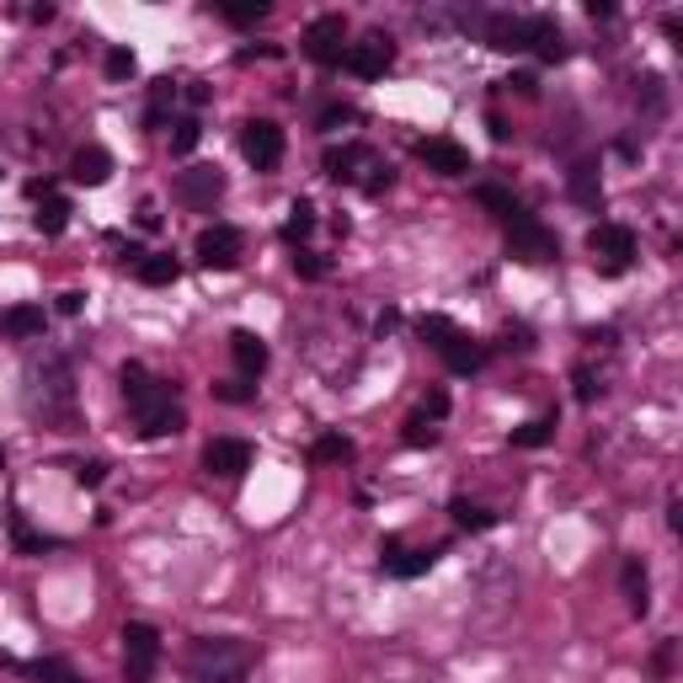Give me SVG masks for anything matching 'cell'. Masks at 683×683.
Returning a JSON list of instances; mask_svg holds the SVG:
<instances>
[{
    "instance_id": "cell-1",
    "label": "cell",
    "mask_w": 683,
    "mask_h": 683,
    "mask_svg": "<svg viewBox=\"0 0 683 683\" xmlns=\"http://www.w3.org/2000/svg\"><path fill=\"white\" fill-rule=\"evenodd\" d=\"M118 384H124V401H128V417H134V433L139 438H166V433H182V406L172 395L166 379L144 369V364H124L118 369Z\"/></svg>"
},
{
    "instance_id": "cell-2",
    "label": "cell",
    "mask_w": 683,
    "mask_h": 683,
    "mask_svg": "<svg viewBox=\"0 0 683 683\" xmlns=\"http://www.w3.org/2000/svg\"><path fill=\"white\" fill-rule=\"evenodd\" d=\"M256 668V646L236 635H198L187 652V679L192 683H246Z\"/></svg>"
},
{
    "instance_id": "cell-3",
    "label": "cell",
    "mask_w": 683,
    "mask_h": 683,
    "mask_svg": "<svg viewBox=\"0 0 683 683\" xmlns=\"http://www.w3.org/2000/svg\"><path fill=\"white\" fill-rule=\"evenodd\" d=\"M27 379H33V395L43 390V406H33V412H43L49 422H69L75 417V379H69V364H64L60 353H49L43 364H33Z\"/></svg>"
},
{
    "instance_id": "cell-4",
    "label": "cell",
    "mask_w": 683,
    "mask_h": 683,
    "mask_svg": "<svg viewBox=\"0 0 683 683\" xmlns=\"http://www.w3.org/2000/svg\"><path fill=\"white\" fill-rule=\"evenodd\" d=\"M587 251H593V273H598V278H624L630 262H635V230L604 219V225H593Z\"/></svg>"
},
{
    "instance_id": "cell-5",
    "label": "cell",
    "mask_w": 683,
    "mask_h": 683,
    "mask_svg": "<svg viewBox=\"0 0 683 683\" xmlns=\"http://www.w3.org/2000/svg\"><path fill=\"white\" fill-rule=\"evenodd\" d=\"M161 668V630L144 620L124 624V679L128 683H150Z\"/></svg>"
},
{
    "instance_id": "cell-6",
    "label": "cell",
    "mask_w": 683,
    "mask_h": 683,
    "mask_svg": "<svg viewBox=\"0 0 683 683\" xmlns=\"http://www.w3.org/2000/svg\"><path fill=\"white\" fill-rule=\"evenodd\" d=\"M507 251L518 262H556L560 241H556V230L540 225L534 214H518V219H507Z\"/></svg>"
},
{
    "instance_id": "cell-7",
    "label": "cell",
    "mask_w": 683,
    "mask_h": 683,
    "mask_svg": "<svg viewBox=\"0 0 683 683\" xmlns=\"http://www.w3.org/2000/svg\"><path fill=\"white\" fill-rule=\"evenodd\" d=\"M438 556H443V545H406V540H384L379 545V571L384 577H401V582H412V577H422V571H433Z\"/></svg>"
},
{
    "instance_id": "cell-8",
    "label": "cell",
    "mask_w": 683,
    "mask_h": 683,
    "mask_svg": "<svg viewBox=\"0 0 683 683\" xmlns=\"http://www.w3.org/2000/svg\"><path fill=\"white\" fill-rule=\"evenodd\" d=\"M283 150H289V139H283V128L273 124V118L241 124V155H246L256 172H273V166L283 161Z\"/></svg>"
},
{
    "instance_id": "cell-9",
    "label": "cell",
    "mask_w": 683,
    "mask_h": 683,
    "mask_svg": "<svg viewBox=\"0 0 683 683\" xmlns=\"http://www.w3.org/2000/svg\"><path fill=\"white\" fill-rule=\"evenodd\" d=\"M300 49H305V60L315 64H342V54H347V22L342 16H315L311 27H305V38H300Z\"/></svg>"
},
{
    "instance_id": "cell-10",
    "label": "cell",
    "mask_w": 683,
    "mask_h": 683,
    "mask_svg": "<svg viewBox=\"0 0 683 683\" xmlns=\"http://www.w3.org/2000/svg\"><path fill=\"white\" fill-rule=\"evenodd\" d=\"M198 262L203 267H214V273H230L236 262H241V230L236 225H208V230H198Z\"/></svg>"
},
{
    "instance_id": "cell-11",
    "label": "cell",
    "mask_w": 683,
    "mask_h": 683,
    "mask_svg": "<svg viewBox=\"0 0 683 683\" xmlns=\"http://www.w3.org/2000/svg\"><path fill=\"white\" fill-rule=\"evenodd\" d=\"M342 64L358 75V80H379L390 64H395V43L384 38V33H369L364 43H347V54H342Z\"/></svg>"
},
{
    "instance_id": "cell-12",
    "label": "cell",
    "mask_w": 683,
    "mask_h": 683,
    "mask_svg": "<svg viewBox=\"0 0 683 683\" xmlns=\"http://www.w3.org/2000/svg\"><path fill=\"white\" fill-rule=\"evenodd\" d=\"M384 161L374 155L369 144H342V150H326L320 155V172L331 177V182H364V172H379Z\"/></svg>"
},
{
    "instance_id": "cell-13",
    "label": "cell",
    "mask_w": 683,
    "mask_h": 683,
    "mask_svg": "<svg viewBox=\"0 0 683 683\" xmlns=\"http://www.w3.org/2000/svg\"><path fill=\"white\" fill-rule=\"evenodd\" d=\"M251 459H256V454H251L246 438H214V443L203 448V470H208V476H225V481H241L251 470Z\"/></svg>"
},
{
    "instance_id": "cell-14",
    "label": "cell",
    "mask_w": 683,
    "mask_h": 683,
    "mask_svg": "<svg viewBox=\"0 0 683 683\" xmlns=\"http://www.w3.org/2000/svg\"><path fill=\"white\" fill-rule=\"evenodd\" d=\"M177 198H182L187 208H214L225 198V172L219 166H187L182 177H177Z\"/></svg>"
},
{
    "instance_id": "cell-15",
    "label": "cell",
    "mask_w": 683,
    "mask_h": 683,
    "mask_svg": "<svg viewBox=\"0 0 683 683\" xmlns=\"http://www.w3.org/2000/svg\"><path fill=\"white\" fill-rule=\"evenodd\" d=\"M417 161H422L433 177H465V172H470V150L454 144V139H422V144H417Z\"/></svg>"
},
{
    "instance_id": "cell-16",
    "label": "cell",
    "mask_w": 683,
    "mask_h": 683,
    "mask_svg": "<svg viewBox=\"0 0 683 683\" xmlns=\"http://www.w3.org/2000/svg\"><path fill=\"white\" fill-rule=\"evenodd\" d=\"M486 43H492L497 54H523V49H529V16L492 11V16H486Z\"/></svg>"
},
{
    "instance_id": "cell-17",
    "label": "cell",
    "mask_w": 683,
    "mask_h": 683,
    "mask_svg": "<svg viewBox=\"0 0 683 683\" xmlns=\"http://www.w3.org/2000/svg\"><path fill=\"white\" fill-rule=\"evenodd\" d=\"M438 358L448 364V374H481L486 369V347H481L476 337H465V331H454V337L438 347Z\"/></svg>"
},
{
    "instance_id": "cell-18",
    "label": "cell",
    "mask_w": 683,
    "mask_h": 683,
    "mask_svg": "<svg viewBox=\"0 0 683 683\" xmlns=\"http://www.w3.org/2000/svg\"><path fill=\"white\" fill-rule=\"evenodd\" d=\"M529 49L545 64H560L571 49H566V33H560L556 16H529Z\"/></svg>"
},
{
    "instance_id": "cell-19",
    "label": "cell",
    "mask_w": 683,
    "mask_h": 683,
    "mask_svg": "<svg viewBox=\"0 0 683 683\" xmlns=\"http://www.w3.org/2000/svg\"><path fill=\"white\" fill-rule=\"evenodd\" d=\"M134 278H139L144 289H166V283H177V278H182V262H177V256H166V251H144V256L134 262Z\"/></svg>"
},
{
    "instance_id": "cell-20",
    "label": "cell",
    "mask_w": 683,
    "mask_h": 683,
    "mask_svg": "<svg viewBox=\"0 0 683 683\" xmlns=\"http://www.w3.org/2000/svg\"><path fill=\"white\" fill-rule=\"evenodd\" d=\"M566 192H571V203H582V208H598V203H604L598 161H577V166L566 172Z\"/></svg>"
},
{
    "instance_id": "cell-21",
    "label": "cell",
    "mask_w": 683,
    "mask_h": 683,
    "mask_svg": "<svg viewBox=\"0 0 683 683\" xmlns=\"http://www.w3.org/2000/svg\"><path fill=\"white\" fill-rule=\"evenodd\" d=\"M43 305H11V311L0 315V337H11V342H33V337H43Z\"/></svg>"
},
{
    "instance_id": "cell-22",
    "label": "cell",
    "mask_w": 683,
    "mask_h": 683,
    "mask_svg": "<svg viewBox=\"0 0 683 683\" xmlns=\"http://www.w3.org/2000/svg\"><path fill=\"white\" fill-rule=\"evenodd\" d=\"M230 358H236V369L246 374V379H256V374L267 369V342L241 326V331H230Z\"/></svg>"
},
{
    "instance_id": "cell-23",
    "label": "cell",
    "mask_w": 683,
    "mask_h": 683,
    "mask_svg": "<svg viewBox=\"0 0 683 683\" xmlns=\"http://www.w3.org/2000/svg\"><path fill=\"white\" fill-rule=\"evenodd\" d=\"M107 177H113V155H107V150H97V144H91V150H80V155L69 161V182L102 187Z\"/></svg>"
},
{
    "instance_id": "cell-24",
    "label": "cell",
    "mask_w": 683,
    "mask_h": 683,
    "mask_svg": "<svg viewBox=\"0 0 683 683\" xmlns=\"http://www.w3.org/2000/svg\"><path fill=\"white\" fill-rule=\"evenodd\" d=\"M476 203H481L492 219H502V225L523 214V203L513 198V187H502V182H481V187H476Z\"/></svg>"
},
{
    "instance_id": "cell-25",
    "label": "cell",
    "mask_w": 683,
    "mask_h": 683,
    "mask_svg": "<svg viewBox=\"0 0 683 683\" xmlns=\"http://www.w3.org/2000/svg\"><path fill=\"white\" fill-rule=\"evenodd\" d=\"M620 582H624V598H630V615H646V609H652V577H646V566H641V560H624Z\"/></svg>"
},
{
    "instance_id": "cell-26",
    "label": "cell",
    "mask_w": 683,
    "mask_h": 683,
    "mask_svg": "<svg viewBox=\"0 0 683 683\" xmlns=\"http://www.w3.org/2000/svg\"><path fill=\"white\" fill-rule=\"evenodd\" d=\"M69 214H75V208H69V198H54V192H49V198L38 203L33 225H38V236H49V241H54V236H64V230H69Z\"/></svg>"
},
{
    "instance_id": "cell-27",
    "label": "cell",
    "mask_w": 683,
    "mask_h": 683,
    "mask_svg": "<svg viewBox=\"0 0 683 683\" xmlns=\"http://www.w3.org/2000/svg\"><path fill=\"white\" fill-rule=\"evenodd\" d=\"M11 668H22L33 683H86L64 657H38V662H11Z\"/></svg>"
},
{
    "instance_id": "cell-28",
    "label": "cell",
    "mask_w": 683,
    "mask_h": 683,
    "mask_svg": "<svg viewBox=\"0 0 683 683\" xmlns=\"http://www.w3.org/2000/svg\"><path fill=\"white\" fill-rule=\"evenodd\" d=\"M448 513H454V523H459L465 534H486V529H497V513H492V507H481V502L454 497V502H448Z\"/></svg>"
},
{
    "instance_id": "cell-29",
    "label": "cell",
    "mask_w": 683,
    "mask_h": 683,
    "mask_svg": "<svg viewBox=\"0 0 683 683\" xmlns=\"http://www.w3.org/2000/svg\"><path fill=\"white\" fill-rule=\"evenodd\" d=\"M172 107H177V80H155L150 86V107H144V128H166Z\"/></svg>"
},
{
    "instance_id": "cell-30",
    "label": "cell",
    "mask_w": 683,
    "mask_h": 683,
    "mask_svg": "<svg viewBox=\"0 0 683 683\" xmlns=\"http://www.w3.org/2000/svg\"><path fill=\"white\" fill-rule=\"evenodd\" d=\"M556 412H551V417H534V422H523V428H513V433H507V443H513V448H545V443H551V438H556Z\"/></svg>"
},
{
    "instance_id": "cell-31",
    "label": "cell",
    "mask_w": 683,
    "mask_h": 683,
    "mask_svg": "<svg viewBox=\"0 0 683 683\" xmlns=\"http://www.w3.org/2000/svg\"><path fill=\"white\" fill-rule=\"evenodd\" d=\"M311 459H315V465H347V459H353V438L320 433V438L311 443Z\"/></svg>"
},
{
    "instance_id": "cell-32",
    "label": "cell",
    "mask_w": 683,
    "mask_h": 683,
    "mask_svg": "<svg viewBox=\"0 0 683 683\" xmlns=\"http://www.w3.org/2000/svg\"><path fill=\"white\" fill-rule=\"evenodd\" d=\"M311 230H315V203H311V198H300V203L289 208V219H283V241H289V246H300Z\"/></svg>"
},
{
    "instance_id": "cell-33",
    "label": "cell",
    "mask_w": 683,
    "mask_h": 683,
    "mask_svg": "<svg viewBox=\"0 0 683 683\" xmlns=\"http://www.w3.org/2000/svg\"><path fill=\"white\" fill-rule=\"evenodd\" d=\"M11 540H16V551H22V556H43V551H54V540H49V534H38V529H27V518H22V513L11 518Z\"/></svg>"
},
{
    "instance_id": "cell-34",
    "label": "cell",
    "mask_w": 683,
    "mask_h": 683,
    "mask_svg": "<svg viewBox=\"0 0 683 683\" xmlns=\"http://www.w3.org/2000/svg\"><path fill=\"white\" fill-rule=\"evenodd\" d=\"M267 11H273L267 0H241V5H230V0H225V5H219V16H225L230 27H256Z\"/></svg>"
},
{
    "instance_id": "cell-35",
    "label": "cell",
    "mask_w": 683,
    "mask_h": 683,
    "mask_svg": "<svg viewBox=\"0 0 683 683\" xmlns=\"http://www.w3.org/2000/svg\"><path fill=\"white\" fill-rule=\"evenodd\" d=\"M417 331H422V342H428V347H443V342H448V337H454V331H459V326H454V320H448V315H422V320H417Z\"/></svg>"
},
{
    "instance_id": "cell-36",
    "label": "cell",
    "mask_w": 683,
    "mask_h": 683,
    "mask_svg": "<svg viewBox=\"0 0 683 683\" xmlns=\"http://www.w3.org/2000/svg\"><path fill=\"white\" fill-rule=\"evenodd\" d=\"M198 139H203V124H198V118H177V124H172V155H192Z\"/></svg>"
},
{
    "instance_id": "cell-37",
    "label": "cell",
    "mask_w": 683,
    "mask_h": 683,
    "mask_svg": "<svg viewBox=\"0 0 683 683\" xmlns=\"http://www.w3.org/2000/svg\"><path fill=\"white\" fill-rule=\"evenodd\" d=\"M347 124H358V107H353V102H331V107L315 118L320 134H337V128H347Z\"/></svg>"
},
{
    "instance_id": "cell-38",
    "label": "cell",
    "mask_w": 683,
    "mask_h": 683,
    "mask_svg": "<svg viewBox=\"0 0 683 683\" xmlns=\"http://www.w3.org/2000/svg\"><path fill=\"white\" fill-rule=\"evenodd\" d=\"M214 401H225V406H246V401H256V384H251V379H225V384H214Z\"/></svg>"
},
{
    "instance_id": "cell-39",
    "label": "cell",
    "mask_w": 683,
    "mask_h": 683,
    "mask_svg": "<svg viewBox=\"0 0 683 683\" xmlns=\"http://www.w3.org/2000/svg\"><path fill=\"white\" fill-rule=\"evenodd\" d=\"M401 438H406V448H433V443H438V428L428 422V417H422V412H417V417L406 422V433H401Z\"/></svg>"
},
{
    "instance_id": "cell-40",
    "label": "cell",
    "mask_w": 683,
    "mask_h": 683,
    "mask_svg": "<svg viewBox=\"0 0 683 683\" xmlns=\"http://www.w3.org/2000/svg\"><path fill=\"white\" fill-rule=\"evenodd\" d=\"M107 80H128L134 69H139V60H134V49H107Z\"/></svg>"
},
{
    "instance_id": "cell-41",
    "label": "cell",
    "mask_w": 683,
    "mask_h": 683,
    "mask_svg": "<svg viewBox=\"0 0 683 683\" xmlns=\"http://www.w3.org/2000/svg\"><path fill=\"white\" fill-rule=\"evenodd\" d=\"M75 481H80L86 492H97V486L107 481V465H102V459H80V465H75Z\"/></svg>"
},
{
    "instance_id": "cell-42",
    "label": "cell",
    "mask_w": 683,
    "mask_h": 683,
    "mask_svg": "<svg viewBox=\"0 0 683 683\" xmlns=\"http://www.w3.org/2000/svg\"><path fill=\"white\" fill-rule=\"evenodd\" d=\"M294 273H300V278H326V256H315V251H294Z\"/></svg>"
},
{
    "instance_id": "cell-43",
    "label": "cell",
    "mask_w": 683,
    "mask_h": 683,
    "mask_svg": "<svg viewBox=\"0 0 683 683\" xmlns=\"http://www.w3.org/2000/svg\"><path fill=\"white\" fill-rule=\"evenodd\" d=\"M502 86H507V91H518V97H540V80H534L529 69H518V75H507Z\"/></svg>"
},
{
    "instance_id": "cell-44",
    "label": "cell",
    "mask_w": 683,
    "mask_h": 683,
    "mask_svg": "<svg viewBox=\"0 0 683 683\" xmlns=\"http://www.w3.org/2000/svg\"><path fill=\"white\" fill-rule=\"evenodd\" d=\"M604 395V384L593 379V369H577V401H598Z\"/></svg>"
},
{
    "instance_id": "cell-45",
    "label": "cell",
    "mask_w": 683,
    "mask_h": 683,
    "mask_svg": "<svg viewBox=\"0 0 683 683\" xmlns=\"http://www.w3.org/2000/svg\"><path fill=\"white\" fill-rule=\"evenodd\" d=\"M502 342H507V347H518V353H523V347H534L529 326H507V331H502Z\"/></svg>"
},
{
    "instance_id": "cell-46",
    "label": "cell",
    "mask_w": 683,
    "mask_h": 683,
    "mask_svg": "<svg viewBox=\"0 0 683 683\" xmlns=\"http://www.w3.org/2000/svg\"><path fill=\"white\" fill-rule=\"evenodd\" d=\"M443 412H448V395H443V390H433V395L422 401V417H428V422H438Z\"/></svg>"
},
{
    "instance_id": "cell-47",
    "label": "cell",
    "mask_w": 683,
    "mask_h": 683,
    "mask_svg": "<svg viewBox=\"0 0 683 683\" xmlns=\"http://www.w3.org/2000/svg\"><path fill=\"white\" fill-rule=\"evenodd\" d=\"M80 305H86V294H75V289L60 294V315H80Z\"/></svg>"
},
{
    "instance_id": "cell-48",
    "label": "cell",
    "mask_w": 683,
    "mask_h": 683,
    "mask_svg": "<svg viewBox=\"0 0 683 683\" xmlns=\"http://www.w3.org/2000/svg\"><path fill=\"white\" fill-rule=\"evenodd\" d=\"M486 128H492V139H497V144H507V139H513V128L502 124L497 113H492V118H486Z\"/></svg>"
},
{
    "instance_id": "cell-49",
    "label": "cell",
    "mask_w": 683,
    "mask_h": 683,
    "mask_svg": "<svg viewBox=\"0 0 683 683\" xmlns=\"http://www.w3.org/2000/svg\"><path fill=\"white\" fill-rule=\"evenodd\" d=\"M187 102H192V107H203V102H208V86H203V80H192V86H187Z\"/></svg>"
},
{
    "instance_id": "cell-50",
    "label": "cell",
    "mask_w": 683,
    "mask_h": 683,
    "mask_svg": "<svg viewBox=\"0 0 683 683\" xmlns=\"http://www.w3.org/2000/svg\"><path fill=\"white\" fill-rule=\"evenodd\" d=\"M49 16H54V5H49V0H43V5H27V22H49Z\"/></svg>"
},
{
    "instance_id": "cell-51",
    "label": "cell",
    "mask_w": 683,
    "mask_h": 683,
    "mask_svg": "<svg viewBox=\"0 0 683 683\" xmlns=\"http://www.w3.org/2000/svg\"><path fill=\"white\" fill-rule=\"evenodd\" d=\"M0 470H5V448H0Z\"/></svg>"
}]
</instances>
